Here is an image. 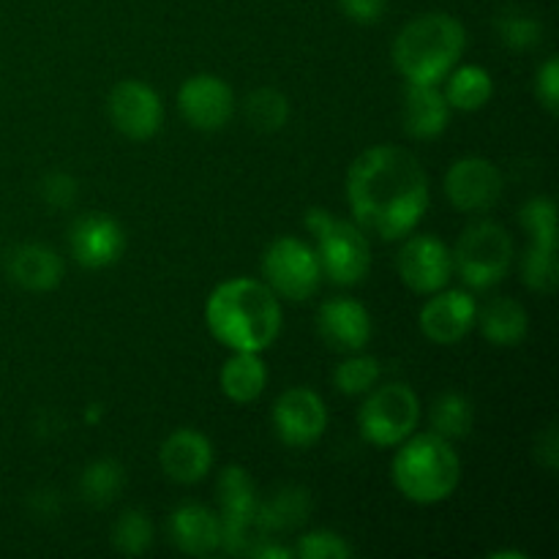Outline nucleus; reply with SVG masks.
<instances>
[{"label": "nucleus", "mask_w": 559, "mask_h": 559, "mask_svg": "<svg viewBox=\"0 0 559 559\" xmlns=\"http://www.w3.org/2000/svg\"><path fill=\"white\" fill-rule=\"evenodd\" d=\"M347 202L366 233L402 240L429 211V175L407 147L374 145L349 164Z\"/></svg>", "instance_id": "obj_1"}, {"label": "nucleus", "mask_w": 559, "mask_h": 559, "mask_svg": "<svg viewBox=\"0 0 559 559\" xmlns=\"http://www.w3.org/2000/svg\"><path fill=\"white\" fill-rule=\"evenodd\" d=\"M282 322V298L260 278H229L207 295L205 325L229 353H265Z\"/></svg>", "instance_id": "obj_2"}, {"label": "nucleus", "mask_w": 559, "mask_h": 559, "mask_svg": "<svg viewBox=\"0 0 559 559\" xmlns=\"http://www.w3.org/2000/svg\"><path fill=\"white\" fill-rule=\"evenodd\" d=\"M467 49V31L451 14L415 16L393 38L391 58L399 74L413 85H440Z\"/></svg>", "instance_id": "obj_3"}, {"label": "nucleus", "mask_w": 559, "mask_h": 559, "mask_svg": "<svg viewBox=\"0 0 559 559\" xmlns=\"http://www.w3.org/2000/svg\"><path fill=\"white\" fill-rule=\"evenodd\" d=\"M391 478L404 500L415 506H437L459 489L462 459L445 437L435 431H424V435L413 431L402 445H396Z\"/></svg>", "instance_id": "obj_4"}, {"label": "nucleus", "mask_w": 559, "mask_h": 559, "mask_svg": "<svg viewBox=\"0 0 559 559\" xmlns=\"http://www.w3.org/2000/svg\"><path fill=\"white\" fill-rule=\"evenodd\" d=\"M306 227L314 238L320 271L328 282L338 287H355L371 271V243L360 224L344 222L325 207H311L306 213Z\"/></svg>", "instance_id": "obj_5"}, {"label": "nucleus", "mask_w": 559, "mask_h": 559, "mask_svg": "<svg viewBox=\"0 0 559 559\" xmlns=\"http://www.w3.org/2000/svg\"><path fill=\"white\" fill-rule=\"evenodd\" d=\"M451 257L453 273L467 289H491L511 273L516 260L511 233L491 218L469 224Z\"/></svg>", "instance_id": "obj_6"}, {"label": "nucleus", "mask_w": 559, "mask_h": 559, "mask_svg": "<svg viewBox=\"0 0 559 559\" xmlns=\"http://www.w3.org/2000/svg\"><path fill=\"white\" fill-rule=\"evenodd\" d=\"M420 399L407 382H385L366 393L358 409V429L369 445L396 448L418 429Z\"/></svg>", "instance_id": "obj_7"}, {"label": "nucleus", "mask_w": 559, "mask_h": 559, "mask_svg": "<svg viewBox=\"0 0 559 559\" xmlns=\"http://www.w3.org/2000/svg\"><path fill=\"white\" fill-rule=\"evenodd\" d=\"M262 282L284 300H309L322 282L314 246L293 235L273 240L262 254Z\"/></svg>", "instance_id": "obj_8"}, {"label": "nucleus", "mask_w": 559, "mask_h": 559, "mask_svg": "<svg viewBox=\"0 0 559 559\" xmlns=\"http://www.w3.org/2000/svg\"><path fill=\"white\" fill-rule=\"evenodd\" d=\"M218 524H222V546L218 551H227V555H246L251 540V530L257 522V486L251 480L249 469L240 467V464H229L218 475Z\"/></svg>", "instance_id": "obj_9"}, {"label": "nucleus", "mask_w": 559, "mask_h": 559, "mask_svg": "<svg viewBox=\"0 0 559 559\" xmlns=\"http://www.w3.org/2000/svg\"><path fill=\"white\" fill-rule=\"evenodd\" d=\"M402 240L404 243L396 254V267L402 282L413 293L431 295L451 284L453 257L445 240L429 233L404 235Z\"/></svg>", "instance_id": "obj_10"}, {"label": "nucleus", "mask_w": 559, "mask_h": 559, "mask_svg": "<svg viewBox=\"0 0 559 559\" xmlns=\"http://www.w3.org/2000/svg\"><path fill=\"white\" fill-rule=\"evenodd\" d=\"M506 178L484 156H464L445 173V197L459 213H486L500 202Z\"/></svg>", "instance_id": "obj_11"}, {"label": "nucleus", "mask_w": 559, "mask_h": 559, "mask_svg": "<svg viewBox=\"0 0 559 559\" xmlns=\"http://www.w3.org/2000/svg\"><path fill=\"white\" fill-rule=\"evenodd\" d=\"M107 115L118 134L145 142L162 131L164 104L147 82L123 80L109 91Z\"/></svg>", "instance_id": "obj_12"}, {"label": "nucleus", "mask_w": 559, "mask_h": 559, "mask_svg": "<svg viewBox=\"0 0 559 559\" xmlns=\"http://www.w3.org/2000/svg\"><path fill=\"white\" fill-rule=\"evenodd\" d=\"M178 109L191 129L213 134L233 120L235 91L218 74L202 71L183 80V85L178 87Z\"/></svg>", "instance_id": "obj_13"}, {"label": "nucleus", "mask_w": 559, "mask_h": 559, "mask_svg": "<svg viewBox=\"0 0 559 559\" xmlns=\"http://www.w3.org/2000/svg\"><path fill=\"white\" fill-rule=\"evenodd\" d=\"M273 429L287 448H311L328 429V407L311 388H287L273 404Z\"/></svg>", "instance_id": "obj_14"}, {"label": "nucleus", "mask_w": 559, "mask_h": 559, "mask_svg": "<svg viewBox=\"0 0 559 559\" xmlns=\"http://www.w3.org/2000/svg\"><path fill=\"white\" fill-rule=\"evenodd\" d=\"M475 317H478V304L467 289L442 287L420 306L418 325L431 344L453 347L473 333Z\"/></svg>", "instance_id": "obj_15"}, {"label": "nucleus", "mask_w": 559, "mask_h": 559, "mask_svg": "<svg viewBox=\"0 0 559 559\" xmlns=\"http://www.w3.org/2000/svg\"><path fill=\"white\" fill-rule=\"evenodd\" d=\"M69 249L76 265L87 271H104L115 265L126 251V229L107 213L80 216L69 229Z\"/></svg>", "instance_id": "obj_16"}, {"label": "nucleus", "mask_w": 559, "mask_h": 559, "mask_svg": "<svg viewBox=\"0 0 559 559\" xmlns=\"http://www.w3.org/2000/svg\"><path fill=\"white\" fill-rule=\"evenodd\" d=\"M317 331L336 353H360L371 342L374 322L369 309L355 298H328L317 311Z\"/></svg>", "instance_id": "obj_17"}, {"label": "nucleus", "mask_w": 559, "mask_h": 559, "mask_svg": "<svg viewBox=\"0 0 559 559\" xmlns=\"http://www.w3.org/2000/svg\"><path fill=\"white\" fill-rule=\"evenodd\" d=\"M158 464L175 484H200L213 467V442L200 429H175L158 448Z\"/></svg>", "instance_id": "obj_18"}, {"label": "nucleus", "mask_w": 559, "mask_h": 559, "mask_svg": "<svg viewBox=\"0 0 559 559\" xmlns=\"http://www.w3.org/2000/svg\"><path fill=\"white\" fill-rule=\"evenodd\" d=\"M5 273L27 293H52L66 276V262L52 246L22 243L5 260Z\"/></svg>", "instance_id": "obj_19"}, {"label": "nucleus", "mask_w": 559, "mask_h": 559, "mask_svg": "<svg viewBox=\"0 0 559 559\" xmlns=\"http://www.w3.org/2000/svg\"><path fill=\"white\" fill-rule=\"evenodd\" d=\"M169 538L183 555L207 557L216 555L222 546V524L218 513L200 502H183L169 516Z\"/></svg>", "instance_id": "obj_20"}, {"label": "nucleus", "mask_w": 559, "mask_h": 559, "mask_svg": "<svg viewBox=\"0 0 559 559\" xmlns=\"http://www.w3.org/2000/svg\"><path fill=\"white\" fill-rule=\"evenodd\" d=\"M402 123L413 140H437L440 134H445L448 123H451V107H448L440 85L407 82Z\"/></svg>", "instance_id": "obj_21"}, {"label": "nucleus", "mask_w": 559, "mask_h": 559, "mask_svg": "<svg viewBox=\"0 0 559 559\" xmlns=\"http://www.w3.org/2000/svg\"><path fill=\"white\" fill-rule=\"evenodd\" d=\"M475 325L495 347H519L530 333V317L519 300L500 295V298H491L478 306Z\"/></svg>", "instance_id": "obj_22"}, {"label": "nucleus", "mask_w": 559, "mask_h": 559, "mask_svg": "<svg viewBox=\"0 0 559 559\" xmlns=\"http://www.w3.org/2000/svg\"><path fill=\"white\" fill-rule=\"evenodd\" d=\"M222 393L233 404H251L265 393L267 366L262 353H233L218 374Z\"/></svg>", "instance_id": "obj_23"}, {"label": "nucleus", "mask_w": 559, "mask_h": 559, "mask_svg": "<svg viewBox=\"0 0 559 559\" xmlns=\"http://www.w3.org/2000/svg\"><path fill=\"white\" fill-rule=\"evenodd\" d=\"M309 491L298 489V486H284L271 500L260 502L254 527L260 533V538L273 533H289V530H298L309 519Z\"/></svg>", "instance_id": "obj_24"}, {"label": "nucleus", "mask_w": 559, "mask_h": 559, "mask_svg": "<svg viewBox=\"0 0 559 559\" xmlns=\"http://www.w3.org/2000/svg\"><path fill=\"white\" fill-rule=\"evenodd\" d=\"M442 82H445L442 96L448 107L459 112H478L495 96V80L484 66H453Z\"/></svg>", "instance_id": "obj_25"}, {"label": "nucleus", "mask_w": 559, "mask_h": 559, "mask_svg": "<svg viewBox=\"0 0 559 559\" xmlns=\"http://www.w3.org/2000/svg\"><path fill=\"white\" fill-rule=\"evenodd\" d=\"M475 426V407L464 393L445 391L431 404V431L448 442L464 440Z\"/></svg>", "instance_id": "obj_26"}, {"label": "nucleus", "mask_w": 559, "mask_h": 559, "mask_svg": "<svg viewBox=\"0 0 559 559\" xmlns=\"http://www.w3.org/2000/svg\"><path fill=\"white\" fill-rule=\"evenodd\" d=\"M126 486L123 464L115 459H96L87 464L80 475V495L87 506L104 508L118 500L120 489Z\"/></svg>", "instance_id": "obj_27"}, {"label": "nucleus", "mask_w": 559, "mask_h": 559, "mask_svg": "<svg viewBox=\"0 0 559 559\" xmlns=\"http://www.w3.org/2000/svg\"><path fill=\"white\" fill-rule=\"evenodd\" d=\"M243 112L251 129L262 131V134H276L287 126L293 107H289V98L278 87H257L246 96Z\"/></svg>", "instance_id": "obj_28"}, {"label": "nucleus", "mask_w": 559, "mask_h": 559, "mask_svg": "<svg viewBox=\"0 0 559 559\" xmlns=\"http://www.w3.org/2000/svg\"><path fill=\"white\" fill-rule=\"evenodd\" d=\"M380 360L374 355H364V349H360V353H349V358L336 366V371H333V385L344 396H366L380 382Z\"/></svg>", "instance_id": "obj_29"}, {"label": "nucleus", "mask_w": 559, "mask_h": 559, "mask_svg": "<svg viewBox=\"0 0 559 559\" xmlns=\"http://www.w3.org/2000/svg\"><path fill=\"white\" fill-rule=\"evenodd\" d=\"M497 36L513 52H527V49L540 47L544 41V22L533 16L530 11L508 9L497 16L495 22Z\"/></svg>", "instance_id": "obj_30"}, {"label": "nucleus", "mask_w": 559, "mask_h": 559, "mask_svg": "<svg viewBox=\"0 0 559 559\" xmlns=\"http://www.w3.org/2000/svg\"><path fill=\"white\" fill-rule=\"evenodd\" d=\"M522 282L527 284L533 293H540V295L555 293L559 282L557 249H551V246L530 243L522 257Z\"/></svg>", "instance_id": "obj_31"}, {"label": "nucleus", "mask_w": 559, "mask_h": 559, "mask_svg": "<svg viewBox=\"0 0 559 559\" xmlns=\"http://www.w3.org/2000/svg\"><path fill=\"white\" fill-rule=\"evenodd\" d=\"M112 546L126 557L145 555L153 546V524L147 513L140 508L123 511V516H118L112 527Z\"/></svg>", "instance_id": "obj_32"}, {"label": "nucleus", "mask_w": 559, "mask_h": 559, "mask_svg": "<svg viewBox=\"0 0 559 559\" xmlns=\"http://www.w3.org/2000/svg\"><path fill=\"white\" fill-rule=\"evenodd\" d=\"M522 227L530 235V243L557 249V205L551 197H533L522 205Z\"/></svg>", "instance_id": "obj_33"}, {"label": "nucleus", "mask_w": 559, "mask_h": 559, "mask_svg": "<svg viewBox=\"0 0 559 559\" xmlns=\"http://www.w3.org/2000/svg\"><path fill=\"white\" fill-rule=\"evenodd\" d=\"M293 551L300 559H349L355 555L349 540L333 530H311V533L300 535Z\"/></svg>", "instance_id": "obj_34"}, {"label": "nucleus", "mask_w": 559, "mask_h": 559, "mask_svg": "<svg viewBox=\"0 0 559 559\" xmlns=\"http://www.w3.org/2000/svg\"><path fill=\"white\" fill-rule=\"evenodd\" d=\"M38 194L47 202L49 207H58V211H66V207L74 205L80 200V183H76L74 175L69 173H47L38 183Z\"/></svg>", "instance_id": "obj_35"}, {"label": "nucleus", "mask_w": 559, "mask_h": 559, "mask_svg": "<svg viewBox=\"0 0 559 559\" xmlns=\"http://www.w3.org/2000/svg\"><path fill=\"white\" fill-rule=\"evenodd\" d=\"M535 96L549 115L559 112V60L551 55L535 74Z\"/></svg>", "instance_id": "obj_36"}, {"label": "nucleus", "mask_w": 559, "mask_h": 559, "mask_svg": "<svg viewBox=\"0 0 559 559\" xmlns=\"http://www.w3.org/2000/svg\"><path fill=\"white\" fill-rule=\"evenodd\" d=\"M338 9L358 25H374L385 16L388 0H338Z\"/></svg>", "instance_id": "obj_37"}, {"label": "nucleus", "mask_w": 559, "mask_h": 559, "mask_svg": "<svg viewBox=\"0 0 559 559\" xmlns=\"http://www.w3.org/2000/svg\"><path fill=\"white\" fill-rule=\"evenodd\" d=\"M535 456H538V462L544 464L546 469H557V464H559V437H557L555 426H549V429H546L544 435L538 437V442H535Z\"/></svg>", "instance_id": "obj_38"}, {"label": "nucleus", "mask_w": 559, "mask_h": 559, "mask_svg": "<svg viewBox=\"0 0 559 559\" xmlns=\"http://www.w3.org/2000/svg\"><path fill=\"white\" fill-rule=\"evenodd\" d=\"M36 502H38L36 511L41 513V516H52V513H58V508H60L58 497H52V491H38Z\"/></svg>", "instance_id": "obj_39"}]
</instances>
